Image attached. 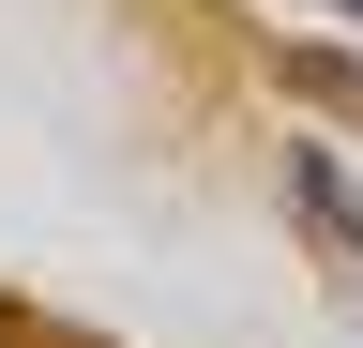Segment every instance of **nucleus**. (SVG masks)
<instances>
[{"mask_svg":"<svg viewBox=\"0 0 363 348\" xmlns=\"http://www.w3.org/2000/svg\"><path fill=\"white\" fill-rule=\"evenodd\" d=\"M288 197H303V228L333 242V288L363 303V197H348V167L333 152H288Z\"/></svg>","mask_w":363,"mask_h":348,"instance_id":"f257e3e1","label":"nucleus"},{"mask_svg":"<svg viewBox=\"0 0 363 348\" xmlns=\"http://www.w3.org/2000/svg\"><path fill=\"white\" fill-rule=\"evenodd\" d=\"M333 16H348V30H363V0H333Z\"/></svg>","mask_w":363,"mask_h":348,"instance_id":"f03ea898","label":"nucleus"}]
</instances>
